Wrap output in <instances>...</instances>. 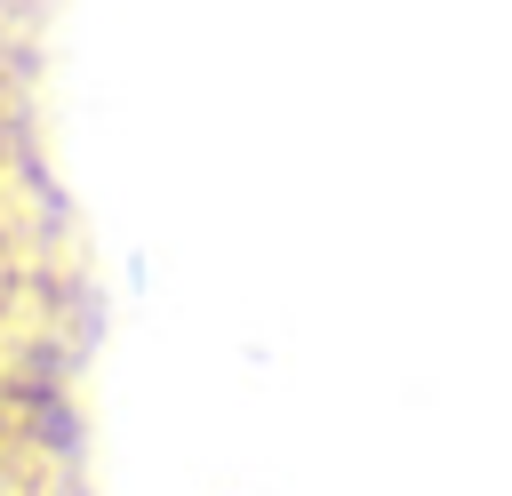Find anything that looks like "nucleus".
Masks as SVG:
<instances>
[{
    "instance_id": "f257e3e1",
    "label": "nucleus",
    "mask_w": 512,
    "mask_h": 496,
    "mask_svg": "<svg viewBox=\"0 0 512 496\" xmlns=\"http://www.w3.org/2000/svg\"><path fill=\"white\" fill-rule=\"evenodd\" d=\"M8 336H16V216L0 200V360H8Z\"/></svg>"
},
{
    "instance_id": "f03ea898",
    "label": "nucleus",
    "mask_w": 512,
    "mask_h": 496,
    "mask_svg": "<svg viewBox=\"0 0 512 496\" xmlns=\"http://www.w3.org/2000/svg\"><path fill=\"white\" fill-rule=\"evenodd\" d=\"M16 488V448H8V424H0V496Z\"/></svg>"
}]
</instances>
